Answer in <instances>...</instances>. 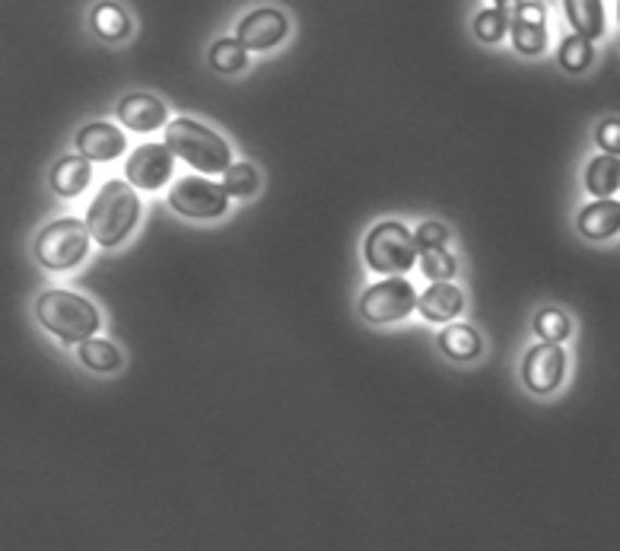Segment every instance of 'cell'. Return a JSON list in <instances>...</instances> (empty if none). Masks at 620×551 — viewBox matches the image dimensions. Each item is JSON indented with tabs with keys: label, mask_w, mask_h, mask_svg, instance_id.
<instances>
[{
	"label": "cell",
	"mask_w": 620,
	"mask_h": 551,
	"mask_svg": "<svg viewBox=\"0 0 620 551\" xmlns=\"http://www.w3.org/2000/svg\"><path fill=\"white\" fill-rule=\"evenodd\" d=\"M137 217H140V198L137 192L122 182V179H112L102 185V192L92 198L89 211H86V230H89V240L112 249L127 240V233L137 226Z\"/></svg>",
	"instance_id": "1"
},
{
	"label": "cell",
	"mask_w": 620,
	"mask_h": 551,
	"mask_svg": "<svg viewBox=\"0 0 620 551\" xmlns=\"http://www.w3.org/2000/svg\"><path fill=\"white\" fill-rule=\"evenodd\" d=\"M36 316H39L41 329H48L51 335H58L67 344H83L99 332V309L74 291H61L51 287L36 299Z\"/></svg>",
	"instance_id": "2"
},
{
	"label": "cell",
	"mask_w": 620,
	"mask_h": 551,
	"mask_svg": "<svg viewBox=\"0 0 620 551\" xmlns=\"http://www.w3.org/2000/svg\"><path fill=\"white\" fill-rule=\"evenodd\" d=\"M165 147L172 157L191 163L201 172H226L233 167L230 144L213 131L195 119H175L165 125Z\"/></svg>",
	"instance_id": "3"
},
{
	"label": "cell",
	"mask_w": 620,
	"mask_h": 551,
	"mask_svg": "<svg viewBox=\"0 0 620 551\" xmlns=\"http://www.w3.org/2000/svg\"><path fill=\"white\" fill-rule=\"evenodd\" d=\"M417 255H420V249H417L413 233L405 223H398V220L379 223L367 236V265H370L375 274L398 278V274L411 271Z\"/></svg>",
	"instance_id": "4"
},
{
	"label": "cell",
	"mask_w": 620,
	"mask_h": 551,
	"mask_svg": "<svg viewBox=\"0 0 620 551\" xmlns=\"http://www.w3.org/2000/svg\"><path fill=\"white\" fill-rule=\"evenodd\" d=\"M86 253H89V230H86V223L74 220V217L48 223L36 240V255L51 271L77 268Z\"/></svg>",
	"instance_id": "5"
},
{
	"label": "cell",
	"mask_w": 620,
	"mask_h": 551,
	"mask_svg": "<svg viewBox=\"0 0 620 551\" xmlns=\"http://www.w3.org/2000/svg\"><path fill=\"white\" fill-rule=\"evenodd\" d=\"M417 291L411 287V281L405 278H388L367 287V294L360 297V313L367 322L385 326V322H401L408 319L417 306Z\"/></svg>",
	"instance_id": "6"
},
{
	"label": "cell",
	"mask_w": 620,
	"mask_h": 551,
	"mask_svg": "<svg viewBox=\"0 0 620 551\" xmlns=\"http://www.w3.org/2000/svg\"><path fill=\"white\" fill-rule=\"evenodd\" d=\"M169 205L185 217H195V220H213L226 211L230 205V195L223 185L210 182L204 175H185L172 185L169 192Z\"/></svg>",
	"instance_id": "7"
},
{
	"label": "cell",
	"mask_w": 620,
	"mask_h": 551,
	"mask_svg": "<svg viewBox=\"0 0 620 551\" xmlns=\"http://www.w3.org/2000/svg\"><path fill=\"white\" fill-rule=\"evenodd\" d=\"M172 167H175V157L165 144H140L127 157L124 175H127V185L153 192V188H163L172 179Z\"/></svg>",
	"instance_id": "8"
},
{
	"label": "cell",
	"mask_w": 620,
	"mask_h": 551,
	"mask_svg": "<svg viewBox=\"0 0 620 551\" xmlns=\"http://www.w3.org/2000/svg\"><path fill=\"white\" fill-rule=\"evenodd\" d=\"M563 370H567V354L560 344H535L529 354H525V364H522V377L525 385L537 392V395H547L554 392L560 382H563Z\"/></svg>",
	"instance_id": "9"
},
{
	"label": "cell",
	"mask_w": 620,
	"mask_h": 551,
	"mask_svg": "<svg viewBox=\"0 0 620 551\" xmlns=\"http://www.w3.org/2000/svg\"><path fill=\"white\" fill-rule=\"evenodd\" d=\"M287 36V16L274 7H264V10H255L248 13L246 20L239 23V33H236V42L243 45L246 51H264V48H274V45L284 42Z\"/></svg>",
	"instance_id": "10"
},
{
	"label": "cell",
	"mask_w": 620,
	"mask_h": 551,
	"mask_svg": "<svg viewBox=\"0 0 620 551\" xmlns=\"http://www.w3.org/2000/svg\"><path fill=\"white\" fill-rule=\"evenodd\" d=\"M509 33H512V45L522 54H537L547 45V33H544V7L522 0L512 7L509 13Z\"/></svg>",
	"instance_id": "11"
},
{
	"label": "cell",
	"mask_w": 620,
	"mask_h": 551,
	"mask_svg": "<svg viewBox=\"0 0 620 551\" xmlns=\"http://www.w3.org/2000/svg\"><path fill=\"white\" fill-rule=\"evenodd\" d=\"M127 140H124L122 127L109 125V122H92V125L80 127L77 134V150L83 160H96V163H109L115 157H122Z\"/></svg>",
	"instance_id": "12"
},
{
	"label": "cell",
	"mask_w": 620,
	"mask_h": 551,
	"mask_svg": "<svg viewBox=\"0 0 620 551\" xmlns=\"http://www.w3.org/2000/svg\"><path fill=\"white\" fill-rule=\"evenodd\" d=\"M119 119L122 125H127L131 131H157V127L165 125V106L157 99V96H147V93H131L127 99H122L119 106Z\"/></svg>",
	"instance_id": "13"
},
{
	"label": "cell",
	"mask_w": 620,
	"mask_h": 551,
	"mask_svg": "<svg viewBox=\"0 0 620 551\" xmlns=\"http://www.w3.org/2000/svg\"><path fill=\"white\" fill-rule=\"evenodd\" d=\"M461 306H464V297L455 284H430V291L417 299V309L430 322H449L461 313Z\"/></svg>",
	"instance_id": "14"
},
{
	"label": "cell",
	"mask_w": 620,
	"mask_h": 551,
	"mask_svg": "<svg viewBox=\"0 0 620 551\" xmlns=\"http://www.w3.org/2000/svg\"><path fill=\"white\" fill-rule=\"evenodd\" d=\"M620 230V205L618 201H595L579 211V233L585 240H608Z\"/></svg>",
	"instance_id": "15"
},
{
	"label": "cell",
	"mask_w": 620,
	"mask_h": 551,
	"mask_svg": "<svg viewBox=\"0 0 620 551\" xmlns=\"http://www.w3.org/2000/svg\"><path fill=\"white\" fill-rule=\"evenodd\" d=\"M92 182V167L89 160L83 157H64L54 163L51 170V188L61 195V198H77L86 192V185Z\"/></svg>",
	"instance_id": "16"
},
{
	"label": "cell",
	"mask_w": 620,
	"mask_h": 551,
	"mask_svg": "<svg viewBox=\"0 0 620 551\" xmlns=\"http://www.w3.org/2000/svg\"><path fill=\"white\" fill-rule=\"evenodd\" d=\"M563 10H567L579 39L592 42L605 33V7L598 0H567Z\"/></svg>",
	"instance_id": "17"
},
{
	"label": "cell",
	"mask_w": 620,
	"mask_h": 551,
	"mask_svg": "<svg viewBox=\"0 0 620 551\" xmlns=\"http://www.w3.org/2000/svg\"><path fill=\"white\" fill-rule=\"evenodd\" d=\"M585 188L598 198V201H608L615 192L620 188V160L618 157H595L585 170Z\"/></svg>",
	"instance_id": "18"
},
{
	"label": "cell",
	"mask_w": 620,
	"mask_h": 551,
	"mask_svg": "<svg viewBox=\"0 0 620 551\" xmlns=\"http://www.w3.org/2000/svg\"><path fill=\"white\" fill-rule=\"evenodd\" d=\"M80 360L96 374H115L122 367V351L106 339H89L80 344Z\"/></svg>",
	"instance_id": "19"
},
{
	"label": "cell",
	"mask_w": 620,
	"mask_h": 551,
	"mask_svg": "<svg viewBox=\"0 0 620 551\" xmlns=\"http://www.w3.org/2000/svg\"><path fill=\"white\" fill-rule=\"evenodd\" d=\"M439 347L455 360H471L481 354V335L471 326H449L439 335Z\"/></svg>",
	"instance_id": "20"
},
{
	"label": "cell",
	"mask_w": 620,
	"mask_h": 551,
	"mask_svg": "<svg viewBox=\"0 0 620 551\" xmlns=\"http://www.w3.org/2000/svg\"><path fill=\"white\" fill-rule=\"evenodd\" d=\"M92 29L102 36V39H124L127 29H131V20L119 3H99L92 10Z\"/></svg>",
	"instance_id": "21"
},
{
	"label": "cell",
	"mask_w": 620,
	"mask_h": 551,
	"mask_svg": "<svg viewBox=\"0 0 620 551\" xmlns=\"http://www.w3.org/2000/svg\"><path fill=\"white\" fill-rule=\"evenodd\" d=\"M509 3H496V7H484L481 13H478V20H474V33H478V39H484V42H499L503 36H506V29H509Z\"/></svg>",
	"instance_id": "22"
},
{
	"label": "cell",
	"mask_w": 620,
	"mask_h": 551,
	"mask_svg": "<svg viewBox=\"0 0 620 551\" xmlns=\"http://www.w3.org/2000/svg\"><path fill=\"white\" fill-rule=\"evenodd\" d=\"M210 64L220 74H239L248 64L246 48L236 42V39H220V42L210 48Z\"/></svg>",
	"instance_id": "23"
},
{
	"label": "cell",
	"mask_w": 620,
	"mask_h": 551,
	"mask_svg": "<svg viewBox=\"0 0 620 551\" xmlns=\"http://www.w3.org/2000/svg\"><path fill=\"white\" fill-rule=\"evenodd\" d=\"M223 188L230 198H248L258 192V172L251 163H233L230 170L223 172Z\"/></svg>",
	"instance_id": "24"
},
{
	"label": "cell",
	"mask_w": 620,
	"mask_h": 551,
	"mask_svg": "<svg viewBox=\"0 0 620 551\" xmlns=\"http://www.w3.org/2000/svg\"><path fill=\"white\" fill-rule=\"evenodd\" d=\"M420 268L433 284H449V278L458 271L455 258L446 249H420Z\"/></svg>",
	"instance_id": "25"
},
{
	"label": "cell",
	"mask_w": 620,
	"mask_h": 551,
	"mask_svg": "<svg viewBox=\"0 0 620 551\" xmlns=\"http://www.w3.org/2000/svg\"><path fill=\"white\" fill-rule=\"evenodd\" d=\"M557 61H560V68L570 71V74L585 71V68L592 64V42H585V39H579V36L563 39V42H560V51H557Z\"/></svg>",
	"instance_id": "26"
},
{
	"label": "cell",
	"mask_w": 620,
	"mask_h": 551,
	"mask_svg": "<svg viewBox=\"0 0 620 551\" xmlns=\"http://www.w3.org/2000/svg\"><path fill=\"white\" fill-rule=\"evenodd\" d=\"M535 332L547 344H560V341L570 335V319L560 309H544V313H537Z\"/></svg>",
	"instance_id": "27"
},
{
	"label": "cell",
	"mask_w": 620,
	"mask_h": 551,
	"mask_svg": "<svg viewBox=\"0 0 620 551\" xmlns=\"http://www.w3.org/2000/svg\"><path fill=\"white\" fill-rule=\"evenodd\" d=\"M413 240H417V249H443V243L449 240V230L443 223L426 220V223H420V230L413 233Z\"/></svg>",
	"instance_id": "28"
},
{
	"label": "cell",
	"mask_w": 620,
	"mask_h": 551,
	"mask_svg": "<svg viewBox=\"0 0 620 551\" xmlns=\"http://www.w3.org/2000/svg\"><path fill=\"white\" fill-rule=\"evenodd\" d=\"M598 147L608 157H620V119H608L598 125Z\"/></svg>",
	"instance_id": "29"
},
{
	"label": "cell",
	"mask_w": 620,
	"mask_h": 551,
	"mask_svg": "<svg viewBox=\"0 0 620 551\" xmlns=\"http://www.w3.org/2000/svg\"><path fill=\"white\" fill-rule=\"evenodd\" d=\"M618 10H620V7H618Z\"/></svg>",
	"instance_id": "30"
}]
</instances>
